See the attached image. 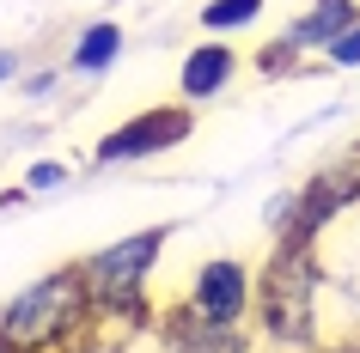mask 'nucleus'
Here are the masks:
<instances>
[{
  "mask_svg": "<svg viewBox=\"0 0 360 353\" xmlns=\"http://www.w3.org/2000/svg\"><path fill=\"white\" fill-rule=\"evenodd\" d=\"M86 305H92V293H86L79 262L74 268H56V274H43L37 286H25V293L0 311V335L19 353H43V347H56V341H68V335L79 329Z\"/></svg>",
  "mask_w": 360,
  "mask_h": 353,
  "instance_id": "obj_1",
  "label": "nucleus"
},
{
  "mask_svg": "<svg viewBox=\"0 0 360 353\" xmlns=\"http://www.w3.org/2000/svg\"><path fill=\"white\" fill-rule=\"evenodd\" d=\"M263 323L275 341H311V317H318V268H311V244H281L263 268Z\"/></svg>",
  "mask_w": 360,
  "mask_h": 353,
  "instance_id": "obj_2",
  "label": "nucleus"
},
{
  "mask_svg": "<svg viewBox=\"0 0 360 353\" xmlns=\"http://www.w3.org/2000/svg\"><path fill=\"white\" fill-rule=\"evenodd\" d=\"M171 225H147V232H134V238L110 244V250H98V256L79 262V274H86V293H92L98 311H134V298H141V280L147 268L159 262V244H165Z\"/></svg>",
  "mask_w": 360,
  "mask_h": 353,
  "instance_id": "obj_3",
  "label": "nucleus"
},
{
  "mask_svg": "<svg viewBox=\"0 0 360 353\" xmlns=\"http://www.w3.org/2000/svg\"><path fill=\"white\" fill-rule=\"evenodd\" d=\"M190 134V110L184 104H165V110H141L134 122L110 128L98 140V165H129V159H153V152L177 147Z\"/></svg>",
  "mask_w": 360,
  "mask_h": 353,
  "instance_id": "obj_4",
  "label": "nucleus"
},
{
  "mask_svg": "<svg viewBox=\"0 0 360 353\" xmlns=\"http://www.w3.org/2000/svg\"><path fill=\"white\" fill-rule=\"evenodd\" d=\"M250 268L245 262H208L202 274H195V286H190V311L195 317H208V323H238V317L250 311Z\"/></svg>",
  "mask_w": 360,
  "mask_h": 353,
  "instance_id": "obj_5",
  "label": "nucleus"
},
{
  "mask_svg": "<svg viewBox=\"0 0 360 353\" xmlns=\"http://www.w3.org/2000/svg\"><path fill=\"white\" fill-rule=\"evenodd\" d=\"M232 74H238V55H232L226 43H195L190 55H184V67H177V92L184 98H214V92H226Z\"/></svg>",
  "mask_w": 360,
  "mask_h": 353,
  "instance_id": "obj_6",
  "label": "nucleus"
},
{
  "mask_svg": "<svg viewBox=\"0 0 360 353\" xmlns=\"http://www.w3.org/2000/svg\"><path fill=\"white\" fill-rule=\"evenodd\" d=\"M165 341H171V353H245V341L232 335V323H208L190 305L165 323Z\"/></svg>",
  "mask_w": 360,
  "mask_h": 353,
  "instance_id": "obj_7",
  "label": "nucleus"
},
{
  "mask_svg": "<svg viewBox=\"0 0 360 353\" xmlns=\"http://www.w3.org/2000/svg\"><path fill=\"white\" fill-rule=\"evenodd\" d=\"M348 31H354V0H318V6L287 31V43H293V49H330V43L348 37Z\"/></svg>",
  "mask_w": 360,
  "mask_h": 353,
  "instance_id": "obj_8",
  "label": "nucleus"
},
{
  "mask_svg": "<svg viewBox=\"0 0 360 353\" xmlns=\"http://www.w3.org/2000/svg\"><path fill=\"white\" fill-rule=\"evenodd\" d=\"M116 49H122V25H110V19H98V25H86L79 31V43H74V74H104L116 61Z\"/></svg>",
  "mask_w": 360,
  "mask_h": 353,
  "instance_id": "obj_9",
  "label": "nucleus"
},
{
  "mask_svg": "<svg viewBox=\"0 0 360 353\" xmlns=\"http://www.w3.org/2000/svg\"><path fill=\"white\" fill-rule=\"evenodd\" d=\"M263 13V0H208L202 6V25L208 31H238V25H250Z\"/></svg>",
  "mask_w": 360,
  "mask_h": 353,
  "instance_id": "obj_10",
  "label": "nucleus"
},
{
  "mask_svg": "<svg viewBox=\"0 0 360 353\" xmlns=\"http://www.w3.org/2000/svg\"><path fill=\"white\" fill-rule=\"evenodd\" d=\"M330 61H336V67H360V25L348 31V37L330 43Z\"/></svg>",
  "mask_w": 360,
  "mask_h": 353,
  "instance_id": "obj_11",
  "label": "nucleus"
},
{
  "mask_svg": "<svg viewBox=\"0 0 360 353\" xmlns=\"http://www.w3.org/2000/svg\"><path fill=\"white\" fill-rule=\"evenodd\" d=\"M287 49H293V43H269L263 55H257V67H263V74H287V67H293V55H287Z\"/></svg>",
  "mask_w": 360,
  "mask_h": 353,
  "instance_id": "obj_12",
  "label": "nucleus"
},
{
  "mask_svg": "<svg viewBox=\"0 0 360 353\" xmlns=\"http://www.w3.org/2000/svg\"><path fill=\"white\" fill-rule=\"evenodd\" d=\"M61 177H68L61 165H31V177H25V189H56Z\"/></svg>",
  "mask_w": 360,
  "mask_h": 353,
  "instance_id": "obj_13",
  "label": "nucleus"
},
{
  "mask_svg": "<svg viewBox=\"0 0 360 353\" xmlns=\"http://www.w3.org/2000/svg\"><path fill=\"white\" fill-rule=\"evenodd\" d=\"M6 74H13V55H6V49H0V79H6Z\"/></svg>",
  "mask_w": 360,
  "mask_h": 353,
  "instance_id": "obj_14",
  "label": "nucleus"
},
{
  "mask_svg": "<svg viewBox=\"0 0 360 353\" xmlns=\"http://www.w3.org/2000/svg\"><path fill=\"white\" fill-rule=\"evenodd\" d=\"M0 353H19V347H13V341H6V335H0Z\"/></svg>",
  "mask_w": 360,
  "mask_h": 353,
  "instance_id": "obj_15",
  "label": "nucleus"
}]
</instances>
